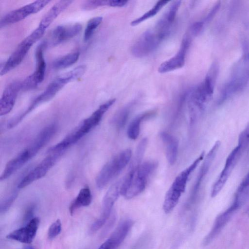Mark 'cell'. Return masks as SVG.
<instances>
[{
	"label": "cell",
	"mask_w": 249,
	"mask_h": 249,
	"mask_svg": "<svg viewBox=\"0 0 249 249\" xmlns=\"http://www.w3.org/2000/svg\"><path fill=\"white\" fill-rule=\"evenodd\" d=\"M131 110V107L127 106L120 110L113 119V122L115 126L121 129L125 125Z\"/></svg>",
	"instance_id": "4316f807"
},
{
	"label": "cell",
	"mask_w": 249,
	"mask_h": 249,
	"mask_svg": "<svg viewBox=\"0 0 249 249\" xmlns=\"http://www.w3.org/2000/svg\"><path fill=\"white\" fill-rule=\"evenodd\" d=\"M109 6V0H88L82 5V9L85 10H91L100 6Z\"/></svg>",
	"instance_id": "d6a6232c"
},
{
	"label": "cell",
	"mask_w": 249,
	"mask_h": 249,
	"mask_svg": "<svg viewBox=\"0 0 249 249\" xmlns=\"http://www.w3.org/2000/svg\"><path fill=\"white\" fill-rule=\"evenodd\" d=\"M116 99H110L100 105L89 117L84 119L71 133L79 141L99 124L105 113L114 104Z\"/></svg>",
	"instance_id": "52a82bcc"
},
{
	"label": "cell",
	"mask_w": 249,
	"mask_h": 249,
	"mask_svg": "<svg viewBox=\"0 0 249 249\" xmlns=\"http://www.w3.org/2000/svg\"><path fill=\"white\" fill-rule=\"evenodd\" d=\"M39 223V218L37 217H33L25 226L9 233L6 238L25 244H30L35 237Z\"/></svg>",
	"instance_id": "9a60e30c"
},
{
	"label": "cell",
	"mask_w": 249,
	"mask_h": 249,
	"mask_svg": "<svg viewBox=\"0 0 249 249\" xmlns=\"http://www.w3.org/2000/svg\"><path fill=\"white\" fill-rule=\"evenodd\" d=\"M147 143L148 140L147 138H143L140 142L130 166H137L141 163L142 160L144 155Z\"/></svg>",
	"instance_id": "f1b7e54d"
},
{
	"label": "cell",
	"mask_w": 249,
	"mask_h": 249,
	"mask_svg": "<svg viewBox=\"0 0 249 249\" xmlns=\"http://www.w3.org/2000/svg\"><path fill=\"white\" fill-rule=\"evenodd\" d=\"M239 210L232 204L226 210L220 214L215 219L213 226L203 240V245L207 246L219 234L232 216Z\"/></svg>",
	"instance_id": "ac0fdd59"
},
{
	"label": "cell",
	"mask_w": 249,
	"mask_h": 249,
	"mask_svg": "<svg viewBox=\"0 0 249 249\" xmlns=\"http://www.w3.org/2000/svg\"><path fill=\"white\" fill-rule=\"evenodd\" d=\"M65 152L50 148L47 156L20 180L17 186L18 189L24 188L45 176Z\"/></svg>",
	"instance_id": "8992f818"
},
{
	"label": "cell",
	"mask_w": 249,
	"mask_h": 249,
	"mask_svg": "<svg viewBox=\"0 0 249 249\" xmlns=\"http://www.w3.org/2000/svg\"><path fill=\"white\" fill-rule=\"evenodd\" d=\"M98 249H112V246L110 239L108 238L100 246Z\"/></svg>",
	"instance_id": "8d00e7d4"
},
{
	"label": "cell",
	"mask_w": 249,
	"mask_h": 249,
	"mask_svg": "<svg viewBox=\"0 0 249 249\" xmlns=\"http://www.w3.org/2000/svg\"><path fill=\"white\" fill-rule=\"evenodd\" d=\"M248 213H249V209H248Z\"/></svg>",
	"instance_id": "f35d334b"
},
{
	"label": "cell",
	"mask_w": 249,
	"mask_h": 249,
	"mask_svg": "<svg viewBox=\"0 0 249 249\" xmlns=\"http://www.w3.org/2000/svg\"><path fill=\"white\" fill-rule=\"evenodd\" d=\"M242 153L243 151L237 145L229 155L222 171L212 188L211 196L212 197L216 196L223 189Z\"/></svg>",
	"instance_id": "7c38bea8"
},
{
	"label": "cell",
	"mask_w": 249,
	"mask_h": 249,
	"mask_svg": "<svg viewBox=\"0 0 249 249\" xmlns=\"http://www.w3.org/2000/svg\"><path fill=\"white\" fill-rule=\"evenodd\" d=\"M24 249H34L32 247L28 246V247H25Z\"/></svg>",
	"instance_id": "74e56055"
},
{
	"label": "cell",
	"mask_w": 249,
	"mask_h": 249,
	"mask_svg": "<svg viewBox=\"0 0 249 249\" xmlns=\"http://www.w3.org/2000/svg\"><path fill=\"white\" fill-rule=\"evenodd\" d=\"M45 30L38 26L17 46L8 59L0 65V75H3L18 66L32 46L44 34Z\"/></svg>",
	"instance_id": "5b68a950"
},
{
	"label": "cell",
	"mask_w": 249,
	"mask_h": 249,
	"mask_svg": "<svg viewBox=\"0 0 249 249\" xmlns=\"http://www.w3.org/2000/svg\"><path fill=\"white\" fill-rule=\"evenodd\" d=\"M220 144L219 141H216L205 157L190 193L187 202L188 207L192 205L196 201L201 184L216 156Z\"/></svg>",
	"instance_id": "4fadbf2b"
},
{
	"label": "cell",
	"mask_w": 249,
	"mask_h": 249,
	"mask_svg": "<svg viewBox=\"0 0 249 249\" xmlns=\"http://www.w3.org/2000/svg\"><path fill=\"white\" fill-rule=\"evenodd\" d=\"M79 52L70 53L55 60L53 63V67L56 70L67 68L74 64L78 59Z\"/></svg>",
	"instance_id": "d4e9b609"
},
{
	"label": "cell",
	"mask_w": 249,
	"mask_h": 249,
	"mask_svg": "<svg viewBox=\"0 0 249 249\" xmlns=\"http://www.w3.org/2000/svg\"><path fill=\"white\" fill-rule=\"evenodd\" d=\"M131 157V150L126 149L115 155L106 163L96 178L97 187L99 189L104 188L126 167Z\"/></svg>",
	"instance_id": "277c9868"
},
{
	"label": "cell",
	"mask_w": 249,
	"mask_h": 249,
	"mask_svg": "<svg viewBox=\"0 0 249 249\" xmlns=\"http://www.w3.org/2000/svg\"><path fill=\"white\" fill-rule=\"evenodd\" d=\"M238 189L249 193V172L239 185Z\"/></svg>",
	"instance_id": "836d02e7"
},
{
	"label": "cell",
	"mask_w": 249,
	"mask_h": 249,
	"mask_svg": "<svg viewBox=\"0 0 249 249\" xmlns=\"http://www.w3.org/2000/svg\"><path fill=\"white\" fill-rule=\"evenodd\" d=\"M86 71V66L80 65L58 75L49 84L44 91L33 101L24 112L9 121L7 127L12 128L17 125L32 110L40 104L51 100L65 85L81 77Z\"/></svg>",
	"instance_id": "6da1fadb"
},
{
	"label": "cell",
	"mask_w": 249,
	"mask_h": 249,
	"mask_svg": "<svg viewBox=\"0 0 249 249\" xmlns=\"http://www.w3.org/2000/svg\"><path fill=\"white\" fill-rule=\"evenodd\" d=\"M62 230V224L60 219L53 222L50 226L48 231V237L53 239L60 234Z\"/></svg>",
	"instance_id": "1f68e13d"
},
{
	"label": "cell",
	"mask_w": 249,
	"mask_h": 249,
	"mask_svg": "<svg viewBox=\"0 0 249 249\" xmlns=\"http://www.w3.org/2000/svg\"><path fill=\"white\" fill-rule=\"evenodd\" d=\"M120 186L121 180L112 185L107 192L103 201L102 214L90 227L93 232H95L99 230L109 218L113 205L121 195Z\"/></svg>",
	"instance_id": "9c48e42d"
},
{
	"label": "cell",
	"mask_w": 249,
	"mask_h": 249,
	"mask_svg": "<svg viewBox=\"0 0 249 249\" xmlns=\"http://www.w3.org/2000/svg\"><path fill=\"white\" fill-rule=\"evenodd\" d=\"M128 1L122 0H109V6L111 7H124L125 5Z\"/></svg>",
	"instance_id": "e575fe53"
},
{
	"label": "cell",
	"mask_w": 249,
	"mask_h": 249,
	"mask_svg": "<svg viewBox=\"0 0 249 249\" xmlns=\"http://www.w3.org/2000/svg\"><path fill=\"white\" fill-rule=\"evenodd\" d=\"M46 43L40 44L36 52V68L35 71L21 82V90L28 91L34 89L44 80L46 71V62L44 57V50Z\"/></svg>",
	"instance_id": "ba28073f"
},
{
	"label": "cell",
	"mask_w": 249,
	"mask_h": 249,
	"mask_svg": "<svg viewBox=\"0 0 249 249\" xmlns=\"http://www.w3.org/2000/svg\"><path fill=\"white\" fill-rule=\"evenodd\" d=\"M204 157L203 152L176 177L165 196L163 210L165 213H170L176 206L182 194L185 192L190 175L204 159Z\"/></svg>",
	"instance_id": "3957f363"
},
{
	"label": "cell",
	"mask_w": 249,
	"mask_h": 249,
	"mask_svg": "<svg viewBox=\"0 0 249 249\" xmlns=\"http://www.w3.org/2000/svg\"><path fill=\"white\" fill-rule=\"evenodd\" d=\"M82 29L79 23L58 26L52 32L51 44L56 45L64 42L78 35Z\"/></svg>",
	"instance_id": "d6986e66"
},
{
	"label": "cell",
	"mask_w": 249,
	"mask_h": 249,
	"mask_svg": "<svg viewBox=\"0 0 249 249\" xmlns=\"http://www.w3.org/2000/svg\"><path fill=\"white\" fill-rule=\"evenodd\" d=\"M92 199L90 188L88 186L82 188L70 206L69 211L71 214H73L75 211L81 207L89 205Z\"/></svg>",
	"instance_id": "603a6c76"
},
{
	"label": "cell",
	"mask_w": 249,
	"mask_h": 249,
	"mask_svg": "<svg viewBox=\"0 0 249 249\" xmlns=\"http://www.w3.org/2000/svg\"><path fill=\"white\" fill-rule=\"evenodd\" d=\"M50 0H36L17 9L10 11L0 19L2 27L21 21L30 15L36 13L47 5Z\"/></svg>",
	"instance_id": "30bf717a"
},
{
	"label": "cell",
	"mask_w": 249,
	"mask_h": 249,
	"mask_svg": "<svg viewBox=\"0 0 249 249\" xmlns=\"http://www.w3.org/2000/svg\"><path fill=\"white\" fill-rule=\"evenodd\" d=\"M190 43V38L185 37L177 53L161 64L158 69L159 72L163 73L182 68L184 65L186 54Z\"/></svg>",
	"instance_id": "2e32d148"
},
{
	"label": "cell",
	"mask_w": 249,
	"mask_h": 249,
	"mask_svg": "<svg viewBox=\"0 0 249 249\" xmlns=\"http://www.w3.org/2000/svg\"><path fill=\"white\" fill-rule=\"evenodd\" d=\"M102 17H96L88 21L84 34L85 41H88L91 38L96 29L102 22Z\"/></svg>",
	"instance_id": "83f0119b"
},
{
	"label": "cell",
	"mask_w": 249,
	"mask_h": 249,
	"mask_svg": "<svg viewBox=\"0 0 249 249\" xmlns=\"http://www.w3.org/2000/svg\"><path fill=\"white\" fill-rule=\"evenodd\" d=\"M155 113V111L150 110L137 116L128 125L127 131L128 137L131 140H136L140 134L142 122L151 118Z\"/></svg>",
	"instance_id": "cb8c5ba5"
},
{
	"label": "cell",
	"mask_w": 249,
	"mask_h": 249,
	"mask_svg": "<svg viewBox=\"0 0 249 249\" xmlns=\"http://www.w3.org/2000/svg\"><path fill=\"white\" fill-rule=\"evenodd\" d=\"M203 23L202 22L195 23L191 27V32L192 34L197 35L201 30Z\"/></svg>",
	"instance_id": "d590c367"
},
{
	"label": "cell",
	"mask_w": 249,
	"mask_h": 249,
	"mask_svg": "<svg viewBox=\"0 0 249 249\" xmlns=\"http://www.w3.org/2000/svg\"><path fill=\"white\" fill-rule=\"evenodd\" d=\"M160 136L165 148L167 161L170 164L173 165L178 157V142L174 136L167 132H161Z\"/></svg>",
	"instance_id": "ffe728a7"
},
{
	"label": "cell",
	"mask_w": 249,
	"mask_h": 249,
	"mask_svg": "<svg viewBox=\"0 0 249 249\" xmlns=\"http://www.w3.org/2000/svg\"><path fill=\"white\" fill-rule=\"evenodd\" d=\"M21 90V82L14 81L4 89L0 101V115H5L13 109L18 95Z\"/></svg>",
	"instance_id": "e0dca14e"
},
{
	"label": "cell",
	"mask_w": 249,
	"mask_h": 249,
	"mask_svg": "<svg viewBox=\"0 0 249 249\" xmlns=\"http://www.w3.org/2000/svg\"><path fill=\"white\" fill-rule=\"evenodd\" d=\"M18 196V190H14L1 202L0 206V213H5L8 210Z\"/></svg>",
	"instance_id": "4dcf8cb0"
},
{
	"label": "cell",
	"mask_w": 249,
	"mask_h": 249,
	"mask_svg": "<svg viewBox=\"0 0 249 249\" xmlns=\"http://www.w3.org/2000/svg\"><path fill=\"white\" fill-rule=\"evenodd\" d=\"M162 40L154 29L147 31L133 46L132 53L137 57L146 55L154 50Z\"/></svg>",
	"instance_id": "5bb4252c"
},
{
	"label": "cell",
	"mask_w": 249,
	"mask_h": 249,
	"mask_svg": "<svg viewBox=\"0 0 249 249\" xmlns=\"http://www.w3.org/2000/svg\"><path fill=\"white\" fill-rule=\"evenodd\" d=\"M72 2V0H60L55 3L42 18L38 26L46 30L60 14Z\"/></svg>",
	"instance_id": "7402d4cb"
},
{
	"label": "cell",
	"mask_w": 249,
	"mask_h": 249,
	"mask_svg": "<svg viewBox=\"0 0 249 249\" xmlns=\"http://www.w3.org/2000/svg\"><path fill=\"white\" fill-rule=\"evenodd\" d=\"M134 224L130 219L121 221L112 232L109 239L112 249H116L124 241Z\"/></svg>",
	"instance_id": "44dd1931"
},
{
	"label": "cell",
	"mask_w": 249,
	"mask_h": 249,
	"mask_svg": "<svg viewBox=\"0 0 249 249\" xmlns=\"http://www.w3.org/2000/svg\"><path fill=\"white\" fill-rule=\"evenodd\" d=\"M157 166L156 161L148 160L137 166L130 167L128 172L122 179L121 187L126 192L124 196L129 199L142 193Z\"/></svg>",
	"instance_id": "7a4b0ae2"
},
{
	"label": "cell",
	"mask_w": 249,
	"mask_h": 249,
	"mask_svg": "<svg viewBox=\"0 0 249 249\" xmlns=\"http://www.w3.org/2000/svg\"><path fill=\"white\" fill-rule=\"evenodd\" d=\"M169 1L160 0L149 11L144 14L140 17L133 20L130 24L131 26H136L142 22L147 19L149 18L153 17L156 15L160 10Z\"/></svg>",
	"instance_id": "484cf974"
},
{
	"label": "cell",
	"mask_w": 249,
	"mask_h": 249,
	"mask_svg": "<svg viewBox=\"0 0 249 249\" xmlns=\"http://www.w3.org/2000/svg\"><path fill=\"white\" fill-rule=\"evenodd\" d=\"M249 78V55L242 58L233 73L231 81L225 86L223 96L225 98L242 89Z\"/></svg>",
	"instance_id": "8fae6325"
},
{
	"label": "cell",
	"mask_w": 249,
	"mask_h": 249,
	"mask_svg": "<svg viewBox=\"0 0 249 249\" xmlns=\"http://www.w3.org/2000/svg\"><path fill=\"white\" fill-rule=\"evenodd\" d=\"M237 146L240 147L243 152L249 146V123L244 129L240 133L238 141Z\"/></svg>",
	"instance_id": "f546056e"
}]
</instances>
